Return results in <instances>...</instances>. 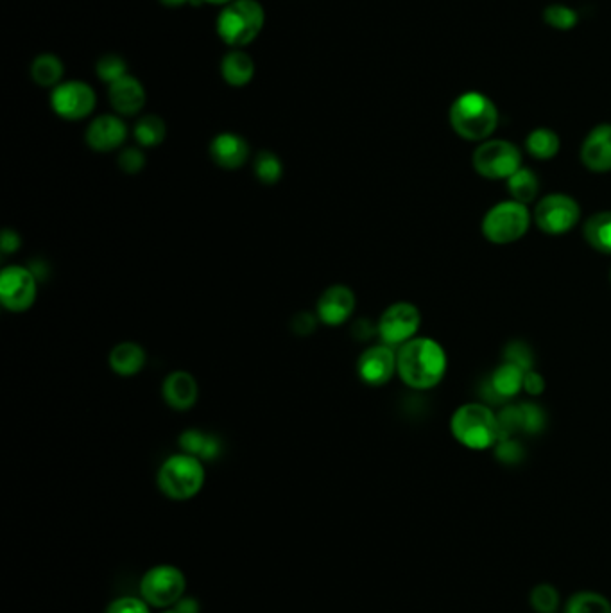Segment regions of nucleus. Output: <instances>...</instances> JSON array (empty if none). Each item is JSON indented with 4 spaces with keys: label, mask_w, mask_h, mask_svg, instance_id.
<instances>
[{
    "label": "nucleus",
    "mask_w": 611,
    "mask_h": 613,
    "mask_svg": "<svg viewBox=\"0 0 611 613\" xmlns=\"http://www.w3.org/2000/svg\"><path fill=\"white\" fill-rule=\"evenodd\" d=\"M447 372L443 346L429 337H414L396 352V373L409 388L431 389Z\"/></svg>",
    "instance_id": "nucleus-1"
},
{
    "label": "nucleus",
    "mask_w": 611,
    "mask_h": 613,
    "mask_svg": "<svg viewBox=\"0 0 611 613\" xmlns=\"http://www.w3.org/2000/svg\"><path fill=\"white\" fill-rule=\"evenodd\" d=\"M448 119L461 139L484 142L499 126V110L488 95L465 92L450 106Z\"/></svg>",
    "instance_id": "nucleus-2"
},
{
    "label": "nucleus",
    "mask_w": 611,
    "mask_h": 613,
    "mask_svg": "<svg viewBox=\"0 0 611 613\" xmlns=\"http://www.w3.org/2000/svg\"><path fill=\"white\" fill-rule=\"evenodd\" d=\"M207 481V472L201 459L187 452L173 454L158 468V490L171 501H190L198 495Z\"/></svg>",
    "instance_id": "nucleus-3"
},
{
    "label": "nucleus",
    "mask_w": 611,
    "mask_h": 613,
    "mask_svg": "<svg viewBox=\"0 0 611 613\" xmlns=\"http://www.w3.org/2000/svg\"><path fill=\"white\" fill-rule=\"evenodd\" d=\"M450 431L466 449H491L500 440L499 416L482 404H465L452 416Z\"/></svg>",
    "instance_id": "nucleus-4"
},
{
    "label": "nucleus",
    "mask_w": 611,
    "mask_h": 613,
    "mask_svg": "<svg viewBox=\"0 0 611 613\" xmlns=\"http://www.w3.org/2000/svg\"><path fill=\"white\" fill-rule=\"evenodd\" d=\"M264 8L257 0H233L217 17V35L230 47H244L260 35Z\"/></svg>",
    "instance_id": "nucleus-5"
},
{
    "label": "nucleus",
    "mask_w": 611,
    "mask_h": 613,
    "mask_svg": "<svg viewBox=\"0 0 611 613\" xmlns=\"http://www.w3.org/2000/svg\"><path fill=\"white\" fill-rule=\"evenodd\" d=\"M187 590V578L176 565L162 563L144 572L140 579V597L151 608H173Z\"/></svg>",
    "instance_id": "nucleus-6"
},
{
    "label": "nucleus",
    "mask_w": 611,
    "mask_h": 613,
    "mask_svg": "<svg viewBox=\"0 0 611 613\" xmlns=\"http://www.w3.org/2000/svg\"><path fill=\"white\" fill-rule=\"evenodd\" d=\"M531 225V214L522 203L502 201L482 219V235L493 244L520 241Z\"/></svg>",
    "instance_id": "nucleus-7"
},
{
    "label": "nucleus",
    "mask_w": 611,
    "mask_h": 613,
    "mask_svg": "<svg viewBox=\"0 0 611 613\" xmlns=\"http://www.w3.org/2000/svg\"><path fill=\"white\" fill-rule=\"evenodd\" d=\"M475 173L486 180H508L522 167L520 149L508 140H484L474 153Z\"/></svg>",
    "instance_id": "nucleus-8"
},
{
    "label": "nucleus",
    "mask_w": 611,
    "mask_h": 613,
    "mask_svg": "<svg viewBox=\"0 0 611 613\" xmlns=\"http://www.w3.org/2000/svg\"><path fill=\"white\" fill-rule=\"evenodd\" d=\"M581 219V207L567 194H549L534 208V223L547 235L568 234Z\"/></svg>",
    "instance_id": "nucleus-9"
},
{
    "label": "nucleus",
    "mask_w": 611,
    "mask_h": 613,
    "mask_svg": "<svg viewBox=\"0 0 611 613\" xmlns=\"http://www.w3.org/2000/svg\"><path fill=\"white\" fill-rule=\"evenodd\" d=\"M38 277L24 266H8L0 273V303L9 312H26L35 305Z\"/></svg>",
    "instance_id": "nucleus-10"
},
{
    "label": "nucleus",
    "mask_w": 611,
    "mask_h": 613,
    "mask_svg": "<svg viewBox=\"0 0 611 613\" xmlns=\"http://www.w3.org/2000/svg\"><path fill=\"white\" fill-rule=\"evenodd\" d=\"M420 325H422V314L416 305L409 302L393 303L382 312L377 323V334L384 345L402 346L414 339L420 330Z\"/></svg>",
    "instance_id": "nucleus-11"
},
{
    "label": "nucleus",
    "mask_w": 611,
    "mask_h": 613,
    "mask_svg": "<svg viewBox=\"0 0 611 613\" xmlns=\"http://www.w3.org/2000/svg\"><path fill=\"white\" fill-rule=\"evenodd\" d=\"M94 88L83 81L60 83L52 90L51 106L54 113L65 121H81L95 110Z\"/></svg>",
    "instance_id": "nucleus-12"
},
{
    "label": "nucleus",
    "mask_w": 611,
    "mask_h": 613,
    "mask_svg": "<svg viewBox=\"0 0 611 613\" xmlns=\"http://www.w3.org/2000/svg\"><path fill=\"white\" fill-rule=\"evenodd\" d=\"M357 373L368 386H384L396 373V354L393 346H371L357 361Z\"/></svg>",
    "instance_id": "nucleus-13"
},
{
    "label": "nucleus",
    "mask_w": 611,
    "mask_h": 613,
    "mask_svg": "<svg viewBox=\"0 0 611 613\" xmlns=\"http://www.w3.org/2000/svg\"><path fill=\"white\" fill-rule=\"evenodd\" d=\"M355 293L348 285H332L319 296L316 316L323 325L341 327L352 318L355 311Z\"/></svg>",
    "instance_id": "nucleus-14"
},
{
    "label": "nucleus",
    "mask_w": 611,
    "mask_h": 613,
    "mask_svg": "<svg viewBox=\"0 0 611 613\" xmlns=\"http://www.w3.org/2000/svg\"><path fill=\"white\" fill-rule=\"evenodd\" d=\"M128 139V126L117 115H101L90 122L87 144L97 153L115 151Z\"/></svg>",
    "instance_id": "nucleus-15"
},
{
    "label": "nucleus",
    "mask_w": 611,
    "mask_h": 613,
    "mask_svg": "<svg viewBox=\"0 0 611 613\" xmlns=\"http://www.w3.org/2000/svg\"><path fill=\"white\" fill-rule=\"evenodd\" d=\"M581 162L592 173H610L611 124H599L586 135L581 146Z\"/></svg>",
    "instance_id": "nucleus-16"
},
{
    "label": "nucleus",
    "mask_w": 611,
    "mask_h": 613,
    "mask_svg": "<svg viewBox=\"0 0 611 613\" xmlns=\"http://www.w3.org/2000/svg\"><path fill=\"white\" fill-rule=\"evenodd\" d=\"M162 395L167 406L174 411H189L196 406L199 397L198 380L189 372L169 373L162 386Z\"/></svg>",
    "instance_id": "nucleus-17"
},
{
    "label": "nucleus",
    "mask_w": 611,
    "mask_h": 613,
    "mask_svg": "<svg viewBox=\"0 0 611 613\" xmlns=\"http://www.w3.org/2000/svg\"><path fill=\"white\" fill-rule=\"evenodd\" d=\"M210 156L221 169L235 171L248 162L250 146L237 133H219L210 142Z\"/></svg>",
    "instance_id": "nucleus-18"
},
{
    "label": "nucleus",
    "mask_w": 611,
    "mask_h": 613,
    "mask_svg": "<svg viewBox=\"0 0 611 613\" xmlns=\"http://www.w3.org/2000/svg\"><path fill=\"white\" fill-rule=\"evenodd\" d=\"M500 438H508L513 432L524 431L536 434L545 425L542 409L534 404L506 407L499 415Z\"/></svg>",
    "instance_id": "nucleus-19"
},
{
    "label": "nucleus",
    "mask_w": 611,
    "mask_h": 613,
    "mask_svg": "<svg viewBox=\"0 0 611 613\" xmlns=\"http://www.w3.org/2000/svg\"><path fill=\"white\" fill-rule=\"evenodd\" d=\"M108 97H110L113 110L126 117L137 115L146 104V90L142 87V83L133 76H126L110 85Z\"/></svg>",
    "instance_id": "nucleus-20"
},
{
    "label": "nucleus",
    "mask_w": 611,
    "mask_h": 613,
    "mask_svg": "<svg viewBox=\"0 0 611 613\" xmlns=\"http://www.w3.org/2000/svg\"><path fill=\"white\" fill-rule=\"evenodd\" d=\"M146 361V350L133 341H124L121 345L113 346L108 357L112 372L121 377H135L144 370Z\"/></svg>",
    "instance_id": "nucleus-21"
},
{
    "label": "nucleus",
    "mask_w": 611,
    "mask_h": 613,
    "mask_svg": "<svg viewBox=\"0 0 611 613\" xmlns=\"http://www.w3.org/2000/svg\"><path fill=\"white\" fill-rule=\"evenodd\" d=\"M181 452H187L190 456H196L201 461H212L219 458L221 454V440L214 434L199 431V429H189L181 432L180 436Z\"/></svg>",
    "instance_id": "nucleus-22"
},
{
    "label": "nucleus",
    "mask_w": 611,
    "mask_h": 613,
    "mask_svg": "<svg viewBox=\"0 0 611 613\" xmlns=\"http://www.w3.org/2000/svg\"><path fill=\"white\" fill-rule=\"evenodd\" d=\"M221 74L230 87H246L255 76V63L246 52H228L221 63Z\"/></svg>",
    "instance_id": "nucleus-23"
},
{
    "label": "nucleus",
    "mask_w": 611,
    "mask_h": 613,
    "mask_svg": "<svg viewBox=\"0 0 611 613\" xmlns=\"http://www.w3.org/2000/svg\"><path fill=\"white\" fill-rule=\"evenodd\" d=\"M525 372L517 364L504 363L491 375V391L499 398L517 397L524 389Z\"/></svg>",
    "instance_id": "nucleus-24"
},
{
    "label": "nucleus",
    "mask_w": 611,
    "mask_h": 613,
    "mask_svg": "<svg viewBox=\"0 0 611 613\" xmlns=\"http://www.w3.org/2000/svg\"><path fill=\"white\" fill-rule=\"evenodd\" d=\"M585 241L599 253L611 255V212H599L583 226Z\"/></svg>",
    "instance_id": "nucleus-25"
},
{
    "label": "nucleus",
    "mask_w": 611,
    "mask_h": 613,
    "mask_svg": "<svg viewBox=\"0 0 611 613\" xmlns=\"http://www.w3.org/2000/svg\"><path fill=\"white\" fill-rule=\"evenodd\" d=\"M560 137L556 131L547 128L533 130L525 139V149L527 153L536 160H551L560 153Z\"/></svg>",
    "instance_id": "nucleus-26"
},
{
    "label": "nucleus",
    "mask_w": 611,
    "mask_h": 613,
    "mask_svg": "<svg viewBox=\"0 0 611 613\" xmlns=\"http://www.w3.org/2000/svg\"><path fill=\"white\" fill-rule=\"evenodd\" d=\"M31 76L38 87H58L63 78V63L54 54H40L31 65Z\"/></svg>",
    "instance_id": "nucleus-27"
},
{
    "label": "nucleus",
    "mask_w": 611,
    "mask_h": 613,
    "mask_svg": "<svg viewBox=\"0 0 611 613\" xmlns=\"http://www.w3.org/2000/svg\"><path fill=\"white\" fill-rule=\"evenodd\" d=\"M508 190L513 201L527 205V203H531L538 196V190H540L538 176L531 169L520 167L517 173L509 176Z\"/></svg>",
    "instance_id": "nucleus-28"
},
{
    "label": "nucleus",
    "mask_w": 611,
    "mask_h": 613,
    "mask_svg": "<svg viewBox=\"0 0 611 613\" xmlns=\"http://www.w3.org/2000/svg\"><path fill=\"white\" fill-rule=\"evenodd\" d=\"M563 613H611V601L599 592L581 590L568 597Z\"/></svg>",
    "instance_id": "nucleus-29"
},
{
    "label": "nucleus",
    "mask_w": 611,
    "mask_h": 613,
    "mask_svg": "<svg viewBox=\"0 0 611 613\" xmlns=\"http://www.w3.org/2000/svg\"><path fill=\"white\" fill-rule=\"evenodd\" d=\"M133 135H135L138 146L156 147L164 142L167 128H165V122L158 115H144L135 124Z\"/></svg>",
    "instance_id": "nucleus-30"
},
{
    "label": "nucleus",
    "mask_w": 611,
    "mask_h": 613,
    "mask_svg": "<svg viewBox=\"0 0 611 613\" xmlns=\"http://www.w3.org/2000/svg\"><path fill=\"white\" fill-rule=\"evenodd\" d=\"M529 605L534 613H558L561 608L560 592L551 583H538L529 594Z\"/></svg>",
    "instance_id": "nucleus-31"
},
{
    "label": "nucleus",
    "mask_w": 611,
    "mask_h": 613,
    "mask_svg": "<svg viewBox=\"0 0 611 613\" xmlns=\"http://www.w3.org/2000/svg\"><path fill=\"white\" fill-rule=\"evenodd\" d=\"M253 169H255L257 180L264 183V185H275L284 176L282 160L273 151H266V149L260 151L257 158H255Z\"/></svg>",
    "instance_id": "nucleus-32"
},
{
    "label": "nucleus",
    "mask_w": 611,
    "mask_h": 613,
    "mask_svg": "<svg viewBox=\"0 0 611 613\" xmlns=\"http://www.w3.org/2000/svg\"><path fill=\"white\" fill-rule=\"evenodd\" d=\"M543 20L547 26L556 29V31H570L577 26V11L576 9L565 6V4H552L549 8L543 11Z\"/></svg>",
    "instance_id": "nucleus-33"
},
{
    "label": "nucleus",
    "mask_w": 611,
    "mask_h": 613,
    "mask_svg": "<svg viewBox=\"0 0 611 613\" xmlns=\"http://www.w3.org/2000/svg\"><path fill=\"white\" fill-rule=\"evenodd\" d=\"M126 70H128L126 61L122 60L121 56H117V54H106L103 58H99L97 65H95L97 78L104 83H108V85H113L119 79L126 78L128 76Z\"/></svg>",
    "instance_id": "nucleus-34"
},
{
    "label": "nucleus",
    "mask_w": 611,
    "mask_h": 613,
    "mask_svg": "<svg viewBox=\"0 0 611 613\" xmlns=\"http://www.w3.org/2000/svg\"><path fill=\"white\" fill-rule=\"evenodd\" d=\"M504 361L517 364L524 372L533 370V352L522 341L509 343L508 348L504 350Z\"/></svg>",
    "instance_id": "nucleus-35"
},
{
    "label": "nucleus",
    "mask_w": 611,
    "mask_h": 613,
    "mask_svg": "<svg viewBox=\"0 0 611 613\" xmlns=\"http://www.w3.org/2000/svg\"><path fill=\"white\" fill-rule=\"evenodd\" d=\"M117 164L121 167L122 173L138 174L146 167V155L138 147H126L117 158Z\"/></svg>",
    "instance_id": "nucleus-36"
},
{
    "label": "nucleus",
    "mask_w": 611,
    "mask_h": 613,
    "mask_svg": "<svg viewBox=\"0 0 611 613\" xmlns=\"http://www.w3.org/2000/svg\"><path fill=\"white\" fill-rule=\"evenodd\" d=\"M104 613H151V606L142 597L122 596L113 599Z\"/></svg>",
    "instance_id": "nucleus-37"
},
{
    "label": "nucleus",
    "mask_w": 611,
    "mask_h": 613,
    "mask_svg": "<svg viewBox=\"0 0 611 613\" xmlns=\"http://www.w3.org/2000/svg\"><path fill=\"white\" fill-rule=\"evenodd\" d=\"M495 456L506 465H517L524 459V449L522 445L515 440L508 438H500L499 443L495 445Z\"/></svg>",
    "instance_id": "nucleus-38"
},
{
    "label": "nucleus",
    "mask_w": 611,
    "mask_h": 613,
    "mask_svg": "<svg viewBox=\"0 0 611 613\" xmlns=\"http://www.w3.org/2000/svg\"><path fill=\"white\" fill-rule=\"evenodd\" d=\"M318 316H312L309 312H300L293 320V330L298 336H310L316 329Z\"/></svg>",
    "instance_id": "nucleus-39"
},
{
    "label": "nucleus",
    "mask_w": 611,
    "mask_h": 613,
    "mask_svg": "<svg viewBox=\"0 0 611 613\" xmlns=\"http://www.w3.org/2000/svg\"><path fill=\"white\" fill-rule=\"evenodd\" d=\"M524 389L527 395L538 397V395H542L543 391H545V380H543L540 373L529 370V372H525Z\"/></svg>",
    "instance_id": "nucleus-40"
},
{
    "label": "nucleus",
    "mask_w": 611,
    "mask_h": 613,
    "mask_svg": "<svg viewBox=\"0 0 611 613\" xmlns=\"http://www.w3.org/2000/svg\"><path fill=\"white\" fill-rule=\"evenodd\" d=\"M0 246H2V253H4V255L17 253V251L20 250V246H22V239H20V235H18L15 230H4V232H2Z\"/></svg>",
    "instance_id": "nucleus-41"
},
{
    "label": "nucleus",
    "mask_w": 611,
    "mask_h": 613,
    "mask_svg": "<svg viewBox=\"0 0 611 613\" xmlns=\"http://www.w3.org/2000/svg\"><path fill=\"white\" fill-rule=\"evenodd\" d=\"M176 613H199V603L198 599H194V597L183 596L180 601L176 603V605L171 608Z\"/></svg>",
    "instance_id": "nucleus-42"
},
{
    "label": "nucleus",
    "mask_w": 611,
    "mask_h": 613,
    "mask_svg": "<svg viewBox=\"0 0 611 613\" xmlns=\"http://www.w3.org/2000/svg\"><path fill=\"white\" fill-rule=\"evenodd\" d=\"M164 6L167 8H180V6H185V4H190L192 0H160Z\"/></svg>",
    "instance_id": "nucleus-43"
},
{
    "label": "nucleus",
    "mask_w": 611,
    "mask_h": 613,
    "mask_svg": "<svg viewBox=\"0 0 611 613\" xmlns=\"http://www.w3.org/2000/svg\"><path fill=\"white\" fill-rule=\"evenodd\" d=\"M203 2H208V4H216V6H228V4L233 2V0H203Z\"/></svg>",
    "instance_id": "nucleus-44"
},
{
    "label": "nucleus",
    "mask_w": 611,
    "mask_h": 613,
    "mask_svg": "<svg viewBox=\"0 0 611 613\" xmlns=\"http://www.w3.org/2000/svg\"><path fill=\"white\" fill-rule=\"evenodd\" d=\"M162 613H176V612H174V610H165V612H162Z\"/></svg>",
    "instance_id": "nucleus-45"
},
{
    "label": "nucleus",
    "mask_w": 611,
    "mask_h": 613,
    "mask_svg": "<svg viewBox=\"0 0 611 613\" xmlns=\"http://www.w3.org/2000/svg\"><path fill=\"white\" fill-rule=\"evenodd\" d=\"M610 280H611V269H610Z\"/></svg>",
    "instance_id": "nucleus-46"
}]
</instances>
